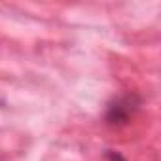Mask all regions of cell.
Listing matches in <instances>:
<instances>
[{"label":"cell","mask_w":161,"mask_h":161,"mask_svg":"<svg viewBox=\"0 0 161 161\" xmlns=\"http://www.w3.org/2000/svg\"><path fill=\"white\" fill-rule=\"evenodd\" d=\"M106 159L108 161H127L119 152H114V150H106Z\"/></svg>","instance_id":"cell-2"},{"label":"cell","mask_w":161,"mask_h":161,"mask_svg":"<svg viewBox=\"0 0 161 161\" xmlns=\"http://www.w3.org/2000/svg\"><path fill=\"white\" fill-rule=\"evenodd\" d=\"M0 106H4V101H2V99H0Z\"/></svg>","instance_id":"cell-3"},{"label":"cell","mask_w":161,"mask_h":161,"mask_svg":"<svg viewBox=\"0 0 161 161\" xmlns=\"http://www.w3.org/2000/svg\"><path fill=\"white\" fill-rule=\"evenodd\" d=\"M140 106V97L136 93H123L114 97L106 104L104 112V123L110 127H121L131 121V118L136 114Z\"/></svg>","instance_id":"cell-1"}]
</instances>
